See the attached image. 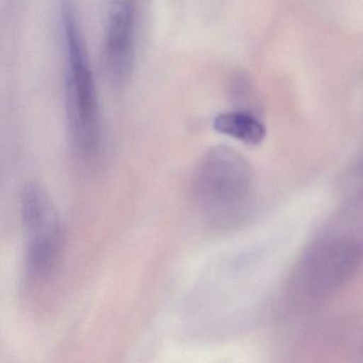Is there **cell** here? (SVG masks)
Masks as SVG:
<instances>
[{
  "instance_id": "4",
  "label": "cell",
  "mask_w": 363,
  "mask_h": 363,
  "mask_svg": "<svg viewBox=\"0 0 363 363\" xmlns=\"http://www.w3.org/2000/svg\"><path fill=\"white\" fill-rule=\"evenodd\" d=\"M135 14L133 0H111L104 38V61L112 84L122 86L135 63Z\"/></svg>"
},
{
  "instance_id": "6",
  "label": "cell",
  "mask_w": 363,
  "mask_h": 363,
  "mask_svg": "<svg viewBox=\"0 0 363 363\" xmlns=\"http://www.w3.org/2000/svg\"><path fill=\"white\" fill-rule=\"evenodd\" d=\"M213 127L218 133L239 140L247 145H258L267 135L262 123L246 112L218 114L214 118Z\"/></svg>"
},
{
  "instance_id": "2",
  "label": "cell",
  "mask_w": 363,
  "mask_h": 363,
  "mask_svg": "<svg viewBox=\"0 0 363 363\" xmlns=\"http://www.w3.org/2000/svg\"><path fill=\"white\" fill-rule=\"evenodd\" d=\"M252 182V169L241 154L227 146L211 148L195 176L197 205L210 223L226 226L241 218Z\"/></svg>"
},
{
  "instance_id": "3",
  "label": "cell",
  "mask_w": 363,
  "mask_h": 363,
  "mask_svg": "<svg viewBox=\"0 0 363 363\" xmlns=\"http://www.w3.org/2000/svg\"><path fill=\"white\" fill-rule=\"evenodd\" d=\"M21 203L27 235V272L30 277L42 279L56 269L60 259V218L48 193L35 182L24 186Z\"/></svg>"
},
{
  "instance_id": "1",
  "label": "cell",
  "mask_w": 363,
  "mask_h": 363,
  "mask_svg": "<svg viewBox=\"0 0 363 363\" xmlns=\"http://www.w3.org/2000/svg\"><path fill=\"white\" fill-rule=\"evenodd\" d=\"M67 50L65 97L69 135L80 156L95 158L101 145L99 94L72 0H62Z\"/></svg>"
},
{
  "instance_id": "5",
  "label": "cell",
  "mask_w": 363,
  "mask_h": 363,
  "mask_svg": "<svg viewBox=\"0 0 363 363\" xmlns=\"http://www.w3.org/2000/svg\"><path fill=\"white\" fill-rule=\"evenodd\" d=\"M360 250L354 243H324L306 260V279L309 288L316 292H327L337 288L354 271Z\"/></svg>"
}]
</instances>
